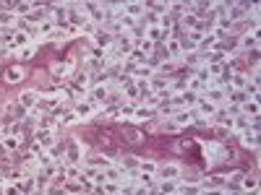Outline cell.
Returning <instances> with one entry per match:
<instances>
[{"instance_id": "obj_1", "label": "cell", "mask_w": 261, "mask_h": 195, "mask_svg": "<svg viewBox=\"0 0 261 195\" xmlns=\"http://www.w3.org/2000/svg\"><path fill=\"white\" fill-rule=\"evenodd\" d=\"M157 182L160 180H180L183 177V167L178 164V161H162L160 167H157Z\"/></svg>"}, {"instance_id": "obj_2", "label": "cell", "mask_w": 261, "mask_h": 195, "mask_svg": "<svg viewBox=\"0 0 261 195\" xmlns=\"http://www.w3.org/2000/svg\"><path fill=\"white\" fill-rule=\"evenodd\" d=\"M32 141H37L42 148H47V151H50V148L58 143V133H53V130H45V127H37Z\"/></svg>"}, {"instance_id": "obj_3", "label": "cell", "mask_w": 261, "mask_h": 195, "mask_svg": "<svg viewBox=\"0 0 261 195\" xmlns=\"http://www.w3.org/2000/svg\"><path fill=\"white\" fill-rule=\"evenodd\" d=\"M27 76H29V73H27L24 65H11V68H6V71H3V81H6V83H11V86L21 83Z\"/></svg>"}, {"instance_id": "obj_4", "label": "cell", "mask_w": 261, "mask_h": 195, "mask_svg": "<svg viewBox=\"0 0 261 195\" xmlns=\"http://www.w3.org/2000/svg\"><path fill=\"white\" fill-rule=\"evenodd\" d=\"M16 102L24 107V110H34V107L39 104V89H34V86H32V89H24V91L18 94Z\"/></svg>"}, {"instance_id": "obj_5", "label": "cell", "mask_w": 261, "mask_h": 195, "mask_svg": "<svg viewBox=\"0 0 261 195\" xmlns=\"http://www.w3.org/2000/svg\"><path fill=\"white\" fill-rule=\"evenodd\" d=\"M120 138L128 143V146H139V143H144V130H139V127H125L123 133H120Z\"/></svg>"}, {"instance_id": "obj_6", "label": "cell", "mask_w": 261, "mask_h": 195, "mask_svg": "<svg viewBox=\"0 0 261 195\" xmlns=\"http://www.w3.org/2000/svg\"><path fill=\"white\" fill-rule=\"evenodd\" d=\"M206 102H212L214 107H220V104H225L227 102V91L225 89H217V86H212V89H206L204 94H201Z\"/></svg>"}, {"instance_id": "obj_7", "label": "cell", "mask_w": 261, "mask_h": 195, "mask_svg": "<svg viewBox=\"0 0 261 195\" xmlns=\"http://www.w3.org/2000/svg\"><path fill=\"white\" fill-rule=\"evenodd\" d=\"M193 120H196V112H193V110H178L175 115H172V122H175L178 127H186V125L191 127Z\"/></svg>"}, {"instance_id": "obj_8", "label": "cell", "mask_w": 261, "mask_h": 195, "mask_svg": "<svg viewBox=\"0 0 261 195\" xmlns=\"http://www.w3.org/2000/svg\"><path fill=\"white\" fill-rule=\"evenodd\" d=\"M134 120H136V122H149V120H157V110H151V107H144V104H136Z\"/></svg>"}, {"instance_id": "obj_9", "label": "cell", "mask_w": 261, "mask_h": 195, "mask_svg": "<svg viewBox=\"0 0 261 195\" xmlns=\"http://www.w3.org/2000/svg\"><path fill=\"white\" fill-rule=\"evenodd\" d=\"M157 190H160L162 195H178L180 182H178V180H160V182H157Z\"/></svg>"}, {"instance_id": "obj_10", "label": "cell", "mask_w": 261, "mask_h": 195, "mask_svg": "<svg viewBox=\"0 0 261 195\" xmlns=\"http://www.w3.org/2000/svg\"><path fill=\"white\" fill-rule=\"evenodd\" d=\"M123 13H125V16H130V18H136V21H139V18H141V16L146 13V6H144V3H125V8H123Z\"/></svg>"}, {"instance_id": "obj_11", "label": "cell", "mask_w": 261, "mask_h": 195, "mask_svg": "<svg viewBox=\"0 0 261 195\" xmlns=\"http://www.w3.org/2000/svg\"><path fill=\"white\" fill-rule=\"evenodd\" d=\"M212 133L217 136V141H220V143H227L230 138H235L232 130H230L227 125H212Z\"/></svg>"}, {"instance_id": "obj_12", "label": "cell", "mask_w": 261, "mask_h": 195, "mask_svg": "<svg viewBox=\"0 0 261 195\" xmlns=\"http://www.w3.org/2000/svg\"><path fill=\"white\" fill-rule=\"evenodd\" d=\"M0 143H3L6 154H18V151H21V141L13 138V136H3V138H0Z\"/></svg>"}, {"instance_id": "obj_13", "label": "cell", "mask_w": 261, "mask_h": 195, "mask_svg": "<svg viewBox=\"0 0 261 195\" xmlns=\"http://www.w3.org/2000/svg\"><path fill=\"white\" fill-rule=\"evenodd\" d=\"M243 143V148H251V151H258V133H241L238 136Z\"/></svg>"}, {"instance_id": "obj_14", "label": "cell", "mask_w": 261, "mask_h": 195, "mask_svg": "<svg viewBox=\"0 0 261 195\" xmlns=\"http://www.w3.org/2000/svg\"><path fill=\"white\" fill-rule=\"evenodd\" d=\"M258 112H261V107L253 99H248L246 104H241V115H246V117H258Z\"/></svg>"}, {"instance_id": "obj_15", "label": "cell", "mask_w": 261, "mask_h": 195, "mask_svg": "<svg viewBox=\"0 0 261 195\" xmlns=\"http://www.w3.org/2000/svg\"><path fill=\"white\" fill-rule=\"evenodd\" d=\"M157 161L154 159H139V172H144V175H157Z\"/></svg>"}, {"instance_id": "obj_16", "label": "cell", "mask_w": 261, "mask_h": 195, "mask_svg": "<svg viewBox=\"0 0 261 195\" xmlns=\"http://www.w3.org/2000/svg\"><path fill=\"white\" fill-rule=\"evenodd\" d=\"M149 13H154V16H165L170 11V3H165V0H160V3H144Z\"/></svg>"}, {"instance_id": "obj_17", "label": "cell", "mask_w": 261, "mask_h": 195, "mask_svg": "<svg viewBox=\"0 0 261 195\" xmlns=\"http://www.w3.org/2000/svg\"><path fill=\"white\" fill-rule=\"evenodd\" d=\"M34 55H37V47H34V45L18 47V50L13 52V57H16V60H21V62H24V60H29V57H34Z\"/></svg>"}, {"instance_id": "obj_18", "label": "cell", "mask_w": 261, "mask_h": 195, "mask_svg": "<svg viewBox=\"0 0 261 195\" xmlns=\"http://www.w3.org/2000/svg\"><path fill=\"white\" fill-rule=\"evenodd\" d=\"M201 192H204L201 182H196V185H180V190H178V195H201Z\"/></svg>"}, {"instance_id": "obj_19", "label": "cell", "mask_w": 261, "mask_h": 195, "mask_svg": "<svg viewBox=\"0 0 261 195\" xmlns=\"http://www.w3.org/2000/svg\"><path fill=\"white\" fill-rule=\"evenodd\" d=\"M256 187H258V177L256 175H246L241 180V190H256Z\"/></svg>"}, {"instance_id": "obj_20", "label": "cell", "mask_w": 261, "mask_h": 195, "mask_svg": "<svg viewBox=\"0 0 261 195\" xmlns=\"http://www.w3.org/2000/svg\"><path fill=\"white\" fill-rule=\"evenodd\" d=\"M225 71V65L222 62H212V65H206V73H209V78H220V73Z\"/></svg>"}, {"instance_id": "obj_21", "label": "cell", "mask_w": 261, "mask_h": 195, "mask_svg": "<svg viewBox=\"0 0 261 195\" xmlns=\"http://www.w3.org/2000/svg\"><path fill=\"white\" fill-rule=\"evenodd\" d=\"M120 195H123V192H120Z\"/></svg>"}]
</instances>
